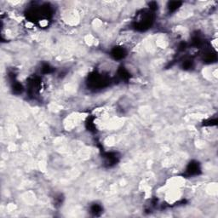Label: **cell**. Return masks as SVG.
<instances>
[{
	"mask_svg": "<svg viewBox=\"0 0 218 218\" xmlns=\"http://www.w3.org/2000/svg\"><path fill=\"white\" fill-rule=\"evenodd\" d=\"M181 3H180V2H170L169 5H168V9H169L170 11L173 12V11L176 10L179 8V6L181 5Z\"/></svg>",
	"mask_w": 218,
	"mask_h": 218,
	"instance_id": "obj_3",
	"label": "cell"
},
{
	"mask_svg": "<svg viewBox=\"0 0 218 218\" xmlns=\"http://www.w3.org/2000/svg\"><path fill=\"white\" fill-rule=\"evenodd\" d=\"M198 170H199V168H198V165L197 163L196 164H191L189 165V168L188 170V172L190 175H195V174H198Z\"/></svg>",
	"mask_w": 218,
	"mask_h": 218,
	"instance_id": "obj_2",
	"label": "cell"
},
{
	"mask_svg": "<svg viewBox=\"0 0 218 218\" xmlns=\"http://www.w3.org/2000/svg\"><path fill=\"white\" fill-rule=\"evenodd\" d=\"M112 55L115 59H122L125 55V51L123 48H115L113 49V50L112 52Z\"/></svg>",
	"mask_w": 218,
	"mask_h": 218,
	"instance_id": "obj_1",
	"label": "cell"
}]
</instances>
